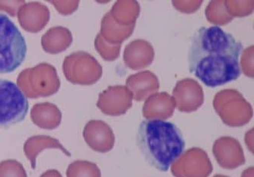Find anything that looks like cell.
I'll use <instances>...</instances> for the list:
<instances>
[{
    "label": "cell",
    "mask_w": 254,
    "mask_h": 177,
    "mask_svg": "<svg viewBox=\"0 0 254 177\" xmlns=\"http://www.w3.org/2000/svg\"><path fill=\"white\" fill-rule=\"evenodd\" d=\"M175 102L167 92L151 94L143 107V116L147 120H167L173 117Z\"/></svg>",
    "instance_id": "cell-16"
},
{
    "label": "cell",
    "mask_w": 254,
    "mask_h": 177,
    "mask_svg": "<svg viewBox=\"0 0 254 177\" xmlns=\"http://www.w3.org/2000/svg\"><path fill=\"white\" fill-rule=\"evenodd\" d=\"M55 5L59 13L64 15H70L79 6V1H49Z\"/></svg>",
    "instance_id": "cell-26"
},
{
    "label": "cell",
    "mask_w": 254,
    "mask_h": 177,
    "mask_svg": "<svg viewBox=\"0 0 254 177\" xmlns=\"http://www.w3.org/2000/svg\"><path fill=\"white\" fill-rule=\"evenodd\" d=\"M20 25L30 33H38L45 28L50 21V10L46 5L38 2H28L18 11Z\"/></svg>",
    "instance_id": "cell-13"
},
{
    "label": "cell",
    "mask_w": 254,
    "mask_h": 177,
    "mask_svg": "<svg viewBox=\"0 0 254 177\" xmlns=\"http://www.w3.org/2000/svg\"><path fill=\"white\" fill-rule=\"evenodd\" d=\"M65 78L72 84L92 86L103 76V67L92 55L79 51L65 57L63 63Z\"/></svg>",
    "instance_id": "cell-7"
},
{
    "label": "cell",
    "mask_w": 254,
    "mask_h": 177,
    "mask_svg": "<svg viewBox=\"0 0 254 177\" xmlns=\"http://www.w3.org/2000/svg\"><path fill=\"white\" fill-rule=\"evenodd\" d=\"M27 177L23 166L15 160H7L0 163V177Z\"/></svg>",
    "instance_id": "cell-25"
},
{
    "label": "cell",
    "mask_w": 254,
    "mask_h": 177,
    "mask_svg": "<svg viewBox=\"0 0 254 177\" xmlns=\"http://www.w3.org/2000/svg\"><path fill=\"white\" fill-rule=\"evenodd\" d=\"M154 47L145 40L137 39L129 43L125 48L123 59L125 64L132 70H140L154 62Z\"/></svg>",
    "instance_id": "cell-14"
},
{
    "label": "cell",
    "mask_w": 254,
    "mask_h": 177,
    "mask_svg": "<svg viewBox=\"0 0 254 177\" xmlns=\"http://www.w3.org/2000/svg\"><path fill=\"white\" fill-rule=\"evenodd\" d=\"M126 88L131 92L136 101H143L157 92L160 88V82L153 72L142 71L127 78Z\"/></svg>",
    "instance_id": "cell-15"
},
{
    "label": "cell",
    "mask_w": 254,
    "mask_h": 177,
    "mask_svg": "<svg viewBox=\"0 0 254 177\" xmlns=\"http://www.w3.org/2000/svg\"><path fill=\"white\" fill-rule=\"evenodd\" d=\"M31 118L39 128L53 130L62 123V113L55 104L45 102L33 106Z\"/></svg>",
    "instance_id": "cell-17"
},
{
    "label": "cell",
    "mask_w": 254,
    "mask_h": 177,
    "mask_svg": "<svg viewBox=\"0 0 254 177\" xmlns=\"http://www.w3.org/2000/svg\"><path fill=\"white\" fill-rule=\"evenodd\" d=\"M134 28L135 25L127 27L118 25L109 12L102 19L99 35L109 44L121 45L126 40L131 36Z\"/></svg>",
    "instance_id": "cell-20"
},
{
    "label": "cell",
    "mask_w": 254,
    "mask_h": 177,
    "mask_svg": "<svg viewBox=\"0 0 254 177\" xmlns=\"http://www.w3.org/2000/svg\"><path fill=\"white\" fill-rule=\"evenodd\" d=\"M83 135L91 149L102 154L112 151L116 141L113 130L102 120L89 121L85 127Z\"/></svg>",
    "instance_id": "cell-12"
},
{
    "label": "cell",
    "mask_w": 254,
    "mask_h": 177,
    "mask_svg": "<svg viewBox=\"0 0 254 177\" xmlns=\"http://www.w3.org/2000/svg\"><path fill=\"white\" fill-rule=\"evenodd\" d=\"M27 45L15 24L0 14V74L18 69L25 60Z\"/></svg>",
    "instance_id": "cell-3"
},
{
    "label": "cell",
    "mask_w": 254,
    "mask_h": 177,
    "mask_svg": "<svg viewBox=\"0 0 254 177\" xmlns=\"http://www.w3.org/2000/svg\"><path fill=\"white\" fill-rule=\"evenodd\" d=\"M95 48L103 59L108 62L116 60L120 55L121 45L109 44L99 34L95 39Z\"/></svg>",
    "instance_id": "cell-24"
},
{
    "label": "cell",
    "mask_w": 254,
    "mask_h": 177,
    "mask_svg": "<svg viewBox=\"0 0 254 177\" xmlns=\"http://www.w3.org/2000/svg\"><path fill=\"white\" fill-rule=\"evenodd\" d=\"M212 171L208 154L201 148L187 150L172 164L171 171L174 177H208Z\"/></svg>",
    "instance_id": "cell-8"
},
{
    "label": "cell",
    "mask_w": 254,
    "mask_h": 177,
    "mask_svg": "<svg viewBox=\"0 0 254 177\" xmlns=\"http://www.w3.org/2000/svg\"><path fill=\"white\" fill-rule=\"evenodd\" d=\"M73 43V35L68 28L62 26L50 28L42 36V46L50 54H58L67 49Z\"/></svg>",
    "instance_id": "cell-18"
},
{
    "label": "cell",
    "mask_w": 254,
    "mask_h": 177,
    "mask_svg": "<svg viewBox=\"0 0 254 177\" xmlns=\"http://www.w3.org/2000/svg\"><path fill=\"white\" fill-rule=\"evenodd\" d=\"M132 100L133 95L126 86H109L99 93L96 106L106 115L119 117L132 107Z\"/></svg>",
    "instance_id": "cell-9"
},
{
    "label": "cell",
    "mask_w": 254,
    "mask_h": 177,
    "mask_svg": "<svg viewBox=\"0 0 254 177\" xmlns=\"http://www.w3.org/2000/svg\"><path fill=\"white\" fill-rule=\"evenodd\" d=\"M27 97L10 81L0 79V129H6L25 120L28 111Z\"/></svg>",
    "instance_id": "cell-6"
},
{
    "label": "cell",
    "mask_w": 254,
    "mask_h": 177,
    "mask_svg": "<svg viewBox=\"0 0 254 177\" xmlns=\"http://www.w3.org/2000/svg\"><path fill=\"white\" fill-rule=\"evenodd\" d=\"M136 141L145 161L160 172H167L186 148L180 129L174 123L161 120L141 122Z\"/></svg>",
    "instance_id": "cell-2"
},
{
    "label": "cell",
    "mask_w": 254,
    "mask_h": 177,
    "mask_svg": "<svg viewBox=\"0 0 254 177\" xmlns=\"http://www.w3.org/2000/svg\"><path fill=\"white\" fill-rule=\"evenodd\" d=\"M66 177H101L100 170L96 164L89 161H76L69 164Z\"/></svg>",
    "instance_id": "cell-23"
},
{
    "label": "cell",
    "mask_w": 254,
    "mask_h": 177,
    "mask_svg": "<svg viewBox=\"0 0 254 177\" xmlns=\"http://www.w3.org/2000/svg\"><path fill=\"white\" fill-rule=\"evenodd\" d=\"M213 106L223 123L230 127H243L253 117L251 103L235 89H225L218 92Z\"/></svg>",
    "instance_id": "cell-5"
},
{
    "label": "cell",
    "mask_w": 254,
    "mask_h": 177,
    "mask_svg": "<svg viewBox=\"0 0 254 177\" xmlns=\"http://www.w3.org/2000/svg\"><path fill=\"white\" fill-rule=\"evenodd\" d=\"M140 10L137 1H118L109 12L118 25L127 27L135 25Z\"/></svg>",
    "instance_id": "cell-21"
},
{
    "label": "cell",
    "mask_w": 254,
    "mask_h": 177,
    "mask_svg": "<svg viewBox=\"0 0 254 177\" xmlns=\"http://www.w3.org/2000/svg\"><path fill=\"white\" fill-rule=\"evenodd\" d=\"M207 19L211 23L218 25H225L234 19L228 14L225 7V1H211L205 10Z\"/></svg>",
    "instance_id": "cell-22"
},
{
    "label": "cell",
    "mask_w": 254,
    "mask_h": 177,
    "mask_svg": "<svg viewBox=\"0 0 254 177\" xmlns=\"http://www.w3.org/2000/svg\"><path fill=\"white\" fill-rule=\"evenodd\" d=\"M25 3V1H0V10L15 17L20 7Z\"/></svg>",
    "instance_id": "cell-27"
},
{
    "label": "cell",
    "mask_w": 254,
    "mask_h": 177,
    "mask_svg": "<svg viewBox=\"0 0 254 177\" xmlns=\"http://www.w3.org/2000/svg\"><path fill=\"white\" fill-rule=\"evenodd\" d=\"M212 152L221 168L234 170L246 163L241 143L232 137H221L213 144Z\"/></svg>",
    "instance_id": "cell-11"
},
{
    "label": "cell",
    "mask_w": 254,
    "mask_h": 177,
    "mask_svg": "<svg viewBox=\"0 0 254 177\" xmlns=\"http://www.w3.org/2000/svg\"><path fill=\"white\" fill-rule=\"evenodd\" d=\"M50 148L61 150L68 157L71 156L70 153L66 148H64L63 145L58 139L48 135H36L31 137L25 141L24 144V152L30 161L32 169L35 170L36 168V159L38 154L43 150Z\"/></svg>",
    "instance_id": "cell-19"
},
{
    "label": "cell",
    "mask_w": 254,
    "mask_h": 177,
    "mask_svg": "<svg viewBox=\"0 0 254 177\" xmlns=\"http://www.w3.org/2000/svg\"><path fill=\"white\" fill-rule=\"evenodd\" d=\"M176 107L182 113H192L198 110L204 103L202 88L195 79L179 81L173 91Z\"/></svg>",
    "instance_id": "cell-10"
},
{
    "label": "cell",
    "mask_w": 254,
    "mask_h": 177,
    "mask_svg": "<svg viewBox=\"0 0 254 177\" xmlns=\"http://www.w3.org/2000/svg\"><path fill=\"white\" fill-rule=\"evenodd\" d=\"M242 50V44L219 27H201L191 38L189 69L207 87L224 86L241 76Z\"/></svg>",
    "instance_id": "cell-1"
},
{
    "label": "cell",
    "mask_w": 254,
    "mask_h": 177,
    "mask_svg": "<svg viewBox=\"0 0 254 177\" xmlns=\"http://www.w3.org/2000/svg\"><path fill=\"white\" fill-rule=\"evenodd\" d=\"M17 85L25 97L37 99L55 94L61 87V81L55 67L40 63L22 71L17 79Z\"/></svg>",
    "instance_id": "cell-4"
}]
</instances>
